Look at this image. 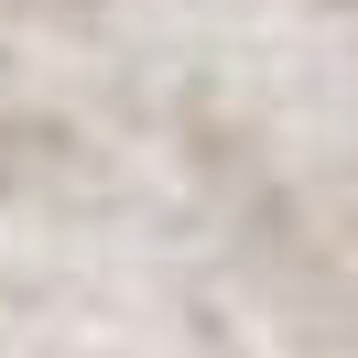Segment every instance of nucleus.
<instances>
[]
</instances>
